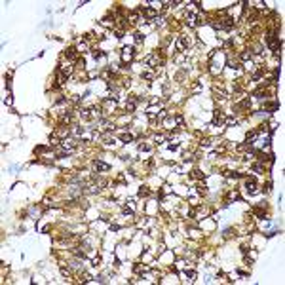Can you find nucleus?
I'll use <instances>...</instances> for the list:
<instances>
[{
    "label": "nucleus",
    "mask_w": 285,
    "mask_h": 285,
    "mask_svg": "<svg viewBox=\"0 0 285 285\" xmlns=\"http://www.w3.org/2000/svg\"><path fill=\"white\" fill-rule=\"evenodd\" d=\"M133 57H135V50H133L131 46L124 48V52H122V59H124V61H131Z\"/></svg>",
    "instance_id": "1"
},
{
    "label": "nucleus",
    "mask_w": 285,
    "mask_h": 285,
    "mask_svg": "<svg viewBox=\"0 0 285 285\" xmlns=\"http://www.w3.org/2000/svg\"><path fill=\"white\" fill-rule=\"evenodd\" d=\"M93 167L97 169V171H108V169H110V165L105 164V162H101V160H95V162H93Z\"/></svg>",
    "instance_id": "2"
},
{
    "label": "nucleus",
    "mask_w": 285,
    "mask_h": 285,
    "mask_svg": "<svg viewBox=\"0 0 285 285\" xmlns=\"http://www.w3.org/2000/svg\"><path fill=\"white\" fill-rule=\"evenodd\" d=\"M245 190H247L249 194H253V192H257V183H255V179H249L247 183H245Z\"/></svg>",
    "instance_id": "3"
},
{
    "label": "nucleus",
    "mask_w": 285,
    "mask_h": 285,
    "mask_svg": "<svg viewBox=\"0 0 285 285\" xmlns=\"http://www.w3.org/2000/svg\"><path fill=\"white\" fill-rule=\"evenodd\" d=\"M224 122V114H222L221 110H215V116H213V126H219V124H222Z\"/></svg>",
    "instance_id": "4"
},
{
    "label": "nucleus",
    "mask_w": 285,
    "mask_h": 285,
    "mask_svg": "<svg viewBox=\"0 0 285 285\" xmlns=\"http://www.w3.org/2000/svg\"><path fill=\"white\" fill-rule=\"evenodd\" d=\"M65 57L70 59V61H74V59H78V52H76L74 48H69V50L65 52Z\"/></svg>",
    "instance_id": "5"
},
{
    "label": "nucleus",
    "mask_w": 285,
    "mask_h": 285,
    "mask_svg": "<svg viewBox=\"0 0 285 285\" xmlns=\"http://www.w3.org/2000/svg\"><path fill=\"white\" fill-rule=\"evenodd\" d=\"M232 27H234V19H232V17H226V19H222L221 29H226V31H228V29H232Z\"/></svg>",
    "instance_id": "6"
},
{
    "label": "nucleus",
    "mask_w": 285,
    "mask_h": 285,
    "mask_svg": "<svg viewBox=\"0 0 285 285\" xmlns=\"http://www.w3.org/2000/svg\"><path fill=\"white\" fill-rule=\"evenodd\" d=\"M135 106H137V99H135V97H131V99H129V103L126 105V110L133 112V110H135Z\"/></svg>",
    "instance_id": "7"
},
{
    "label": "nucleus",
    "mask_w": 285,
    "mask_h": 285,
    "mask_svg": "<svg viewBox=\"0 0 285 285\" xmlns=\"http://www.w3.org/2000/svg\"><path fill=\"white\" fill-rule=\"evenodd\" d=\"M141 11L147 17H154V15H156V10H154V8H141Z\"/></svg>",
    "instance_id": "8"
},
{
    "label": "nucleus",
    "mask_w": 285,
    "mask_h": 285,
    "mask_svg": "<svg viewBox=\"0 0 285 285\" xmlns=\"http://www.w3.org/2000/svg\"><path fill=\"white\" fill-rule=\"evenodd\" d=\"M264 108H266V110H278V108H280V103H266Z\"/></svg>",
    "instance_id": "9"
},
{
    "label": "nucleus",
    "mask_w": 285,
    "mask_h": 285,
    "mask_svg": "<svg viewBox=\"0 0 285 285\" xmlns=\"http://www.w3.org/2000/svg\"><path fill=\"white\" fill-rule=\"evenodd\" d=\"M185 276L188 278V281H194V278H196V272H194V270H185Z\"/></svg>",
    "instance_id": "10"
},
{
    "label": "nucleus",
    "mask_w": 285,
    "mask_h": 285,
    "mask_svg": "<svg viewBox=\"0 0 285 285\" xmlns=\"http://www.w3.org/2000/svg\"><path fill=\"white\" fill-rule=\"evenodd\" d=\"M120 139H122L124 142H129V141H133V135H129V133H122Z\"/></svg>",
    "instance_id": "11"
},
{
    "label": "nucleus",
    "mask_w": 285,
    "mask_h": 285,
    "mask_svg": "<svg viewBox=\"0 0 285 285\" xmlns=\"http://www.w3.org/2000/svg\"><path fill=\"white\" fill-rule=\"evenodd\" d=\"M192 177H194V179H203V173L198 171V169H194V171H192Z\"/></svg>",
    "instance_id": "12"
},
{
    "label": "nucleus",
    "mask_w": 285,
    "mask_h": 285,
    "mask_svg": "<svg viewBox=\"0 0 285 285\" xmlns=\"http://www.w3.org/2000/svg\"><path fill=\"white\" fill-rule=\"evenodd\" d=\"M129 19H131V23H135L139 19V15H137V11H131V13H129Z\"/></svg>",
    "instance_id": "13"
},
{
    "label": "nucleus",
    "mask_w": 285,
    "mask_h": 285,
    "mask_svg": "<svg viewBox=\"0 0 285 285\" xmlns=\"http://www.w3.org/2000/svg\"><path fill=\"white\" fill-rule=\"evenodd\" d=\"M240 59H242V61H247V59H251V53H249V52L242 53V55H240Z\"/></svg>",
    "instance_id": "14"
},
{
    "label": "nucleus",
    "mask_w": 285,
    "mask_h": 285,
    "mask_svg": "<svg viewBox=\"0 0 285 285\" xmlns=\"http://www.w3.org/2000/svg\"><path fill=\"white\" fill-rule=\"evenodd\" d=\"M142 38H145V36H142L141 32H135V42H137V44H141V42H142Z\"/></svg>",
    "instance_id": "15"
},
{
    "label": "nucleus",
    "mask_w": 285,
    "mask_h": 285,
    "mask_svg": "<svg viewBox=\"0 0 285 285\" xmlns=\"http://www.w3.org/2000/svg\"><path fill=\"white\" fill-rule=\"evenodd\" d=\"M148 194H150V190L148 188H141L139 190V196H148Z\"/></svg>",
    "instance_id": "16"
},
{
    "label": "nucleus",
    "mask_w": 285,
    "mask_h": 285,
    "mask_svg": "<svg viewBox=\"0 0 285 285\" xmlns=\"http://www.w3.org/2000/svg\"><path fill=\"white\" fill-rule=\"evenodd\" d=\"M93 57L95 59H101V57H105V53H103V52H93Z\"/></svg>",
    "instance_id": "17"
},
{
    "label": "nucleus",
    "mask_w": 285,
    "mask_h": 285,
    "mask_svg": "<svg viewBox=\"0 0 285 285\" xmlns=\"http://www.w3.org/2000/svg\"><path fill=\"white\" fill-rule=\"evenodd\" d=\"M61 274H63V276H67V278H69V276H70V270H69V268H61Z\"/></svg>",
    "instance_id": "18"
}]
</instances>
